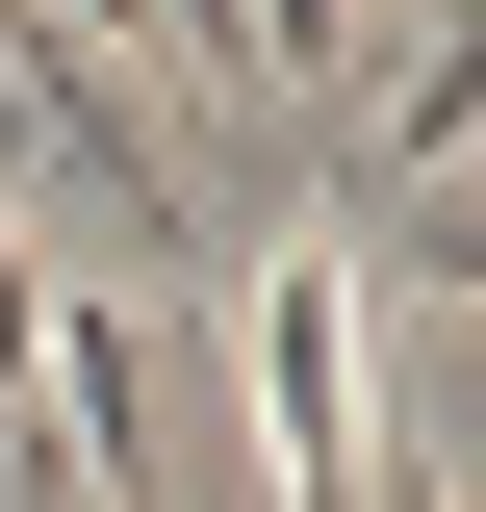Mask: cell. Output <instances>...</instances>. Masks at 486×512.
<instances>
[{
    "instance_id": "cell-1",
    "label": "cell",
    "mask_w": 486,
    "mask_h": 512,
    "mask_svg": "<svg viewBox=\"0 0 486 512\" xmlns=\"http://www.w3.org/2000/svg\"><path fill=\"white\" fill-rule=\"evenodd\" d=\"M231 282V359H256V461H282V512H410L435 461L384 436V384H359V256L333 231H256V256H205Z\"/></svg>"
},
{
    "instance_id": "cell-2",
    "label": "cell",
    "mask_w": 486,
    "mask_h": 512,
    "mask_svg": "<svg viewBox=\"0 0 486 512\" xmlns=\"http://www.w3.org/2000/svg\"><path fill=\"white\" fill-rule=\"evenodd\" d=\"M410 512H461V487H410Z\"/></svg>"
}]
</instances>
